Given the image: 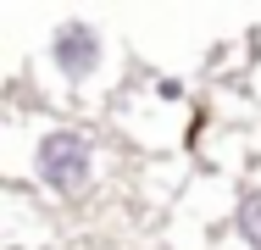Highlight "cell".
I'll use <instances>...</instances> for the list:
<instances>
[{
	"mask_svg": "<svg viewBox=\"0 0 261 250\" xmlns=\"http://www.w3.org/2000/svg\"><path fill=\"white\" fill-rule=\"evenodd\" d=\"M111 39H106L100 22L89 17H61L50 34H45V50H39V78H50V100H72V106H89V100L111 89Z\"/></svg>",
	"mask_w": 261,
	"mask_h": 250,
	"instance_id": "2",
	"label": "cell"
},
{
	"mask_svg": "<svg viewBox=\"0 0 261 250\" xmlns=\"http://www.w3.org/2000/svg\"><path fill=\"white\" fill-rule=\"evenodd\" d=\"M100 172H106V156L100 139L78 122H39L22 145V161L11 167V184H28L39 200H89L100 189Z\"/></svg>",
	"mask_w": 261,
	"mask_h": 250,
	"instance_id": "1",
	"label": "cell"
},
{
	"mask_svg": "<svg viewBox=\"0 0 261 250\" xmlns=\"http://www.w3.org/2000/svg\"><path fill=\"white\" fill-rule=\"evenodd\" d=\"M228 228H233L239 250H261V184H250L245 195L233 200V211H228Z\"/></svg>",
	"mask_w": 261,
	"mask_h": 250,
	"instance_id": "3",
	"label": "cell"
}]
</instances>
